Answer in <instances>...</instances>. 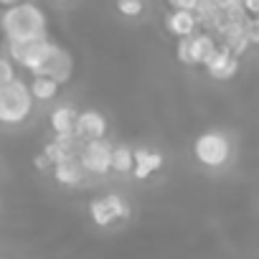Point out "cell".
Wrapping results in <instances>:
<instances>
[{
	"instance_id": "cell-1",
	"label": "cell",
	"mask_w": 259,
	"mask_h": 259,
	"mask_svg": "<svg viewBox=\"0 0 259 259\" xmlns=\"http://www.w3.org/2000/svg\"><path fill=\"white\" fill-rule=\"evenodd\" d=\"M6 11L0 13V33L6 44H21L33 38H46L49 18L33 3H3Z\"/></svg>"
},
{
	"instance_id": "cell-2",
	"label": "cell",
	"mask_w": 259,
	"mask_h": 259,
	"mask_svg": "<svg viewBox=\"0 0 259 259\" xmlns=\"http://www.w3.org/2000/svg\"><path fill=\"white\" fill-rule=\"evenodd\" d=\"M33 97L23 79L0 87V124H23L33 114Z\"/></svg>"
},
{
	"instance_id": "cell-3",
	"label": "cell",
	"mask_w": 259,
	"mask_h": 259,
	"mask_svg": "<svg viewBox=\"0 0 259 259\" xmlns=\"http://www.w3.org/2000/svg\"><path fill=\"white\" fill-rule=\"evenodd\" d=\"M193 158L203 165V168H224L231 158V143L224 133L208 130L201 133L193 143Z\"/></svg>"
},
{
	"instance_id": "cell-4",
	"label": "cell",
	"mask_w": 259,
	"mask_h": 259,
	"mask_svg": "<svg viewBox=\"0 0 259 259\" xmlns=\"http://www.w3.org/2000/svg\"><path fill=\"white\" fill-rule=\"evenodd\" d=\"M51 44L54 41L46 36V38L21 41V44H6V51H8V59L16 66H21V69H26L36 76L41 71V66L46 64L49 54H51Z\"/></svg>"
},
{
	"instance_id": "cell-5",
	"label": "cell",
	"mask_w": 259,
	"mask_h": 259,
	"mask_svg": "<svg viewBox=\"0 0 259 259\" xmlns=\"http://www.w3.org/2000/svg\"><path fill=\"white\" fill-rule=\"evenodd\" d=\"M89 216L97 226L107 229L114 221H127L133 216V208H130V201L119 193H107V196H97L89 203Z\"/></svg>"
},
{
	"instance_id": "cell-6",
	"label": "cell",
	"mask_w": 259,
	"mask_h": 259,
	"mask_svg": "<svg viewBox=\"0 0 259 259\" xmlns=\"http://www.w3.org/2000/svg\"><path fill=\"white\" fill-rule=\"evenodd\" d=\"M216 49H219L216 38H213L211 33L198 31V33H193L191 38H181V41H178L176 56H178V61L186 64V66H203Z\"/></svg>"
},
{
	"instance_id": "cell-7",
	"label": "cell",
	"mask_w": 259,
	"mask_h": 259,
	"mask_svg": "<svg viewBox=\"0 0 259 259\" xmlns=\"http://www.w3.org/2000/svg\"><path fill=\"white\" fill-rule=\"evenodd\" d=\"M112 150H114V145H109V140L84 143V148L79 153V163H81L84 173L87 176H107L112 170Z\"/></svg>"
},
{
	"instance_id": "cell-8",
	"label": "cell",
	"mask_w": 259,
	"mask_h": 259,
	"mask_svg": "<svg viewBox=\"0 0 259 259\" xmlns=\"http://www.w3.org/2000/svg\"><path fill=\"white\" fill-rule=\"evenodd\" d=\"M36 76H49L54 79L59 87H64L71 76H74V56L69 54V49H64L61 44H51V54L46 59V64L41 66V71Z\"/></svg>"
},
{
	"instance_id": "cell-9",
	"label": "cell",
	"mask_w": 259,
	"mask_h": 259,
	"mask_svg": "<svg viewBox=\"0 0 259 259\" xmlns=\"http://www.w3.org/2000/svg\"><path fill=\"white\" fill-rule=\"evenodd\" d=\"M249 23V21H246ZM246 23H224L216 33H213V38H216V44L219 46H224L231 56H241V54H246L249 51V33H246Z\"/></svg>"
},
{
	"instance_id": "cell-10",
	"label": "cell",
	"mask_w": 259,
	"mask_h": 259,
	"mask_svg": "<svg viewBox=\"0 0 259 259\" xmlns=\"http://www.w3.org/2000/svg\"><path fill=\"white\" fill-rule=\"evenodd\" d=\"M76 138L84 143L92 140H107V117L97 109H84L79 112V122H76Z\"/></svg>"
},
{
	"instance_id": "cell-11",
	"label": "cell",
	"mask_w": 259,
	"mask_h": 259,
	"mask_svg": "<svg viewBox=\"0 0 259 259\" xmlns=\"http://www.w3.org/2000/svg\"><path fill=\"white\" fill-rule=\"evenodd\" d=\"M203 69L208 71L211 79H216V81H229V79H234L236 71H239V59L231 56L224 46H219V49L211 54V59L203 64Z\"/></svg>"
},
{
	"instance_id": "cell-12",
	"label": "cell",
	"mask_w": 259,
	"mask_h": 259,
	"mask_svg": "<svg viewBox=\"0 0 259 259\" xmlns=\"http://www.w3.org/2000/svg\"><path fill=\"white\" fill-rule=\"evenodd\" d=\"M76 122H79V109L71 104H59L51 109L49 114V124H51V133L56 138L64 135H76Z\"/></svg>"
},
{
	"instance_id": "cell-13",
	"label": "cell",
	"mask_w": 259,
	"mask_h": 259,
	"mask_svg": "<svg viewBox=\"0 0 259 259\" xmlns=\"http://www.w3.org/2000/svg\"><path fill=\"white\" fill-rule=\"evenodd\" d=\"M165 158L163 153L158 150H150V148H135V168H133V176L138 181H148L153 173H158L163 168Z\"/></svg>"
},
{
	"instance_id": "cell-14",
	"label": "cell",
	"mask_w": 259,
	"mask_h": 259,
	"mask_svg": "<svg viewBox=\"0 0 259 259\" xmlns=\"http://www.w3.org/2000/svg\"><path fill=\"white\" fill-rule=\"evenodd\" d=\"M165 28L168 33H173L178 41L181 38H191L193 33H198V21H196V13H186V11H170L165 16Z\"/></svg>"
},
{
	"instance_id": "cell-15",
	"label": "cell",
	"mask_w": 259,
	"mask_h": 259,
	"mask_svg": "<svg viewBox=\"0 0 259 259\" xmlns=\"http://www.w3.org/2000/svg\"><path fill=\"white\" fill-rule=\"evenodd\" d=\"M51 173H54L56 183H59V186H66V188H74V186L84 183V178H87V173H84L79 158H66V160L56 163V165L51 168Z\"/></svg>"
},
{
	"instance_id": "cell-16",
	"label": "cell",
	"mask_w": 259,
	"mask_h": 259,
	"mask_svg": "<svg viewBox=\"0 0 259 259\" xmlns=\"http://www.w3.org/2000/svg\"><path fill=\"white\" fill-rule=\"evenodd\" d=\"M196 21L198 26L203 28V33H216L221 26H224V16H221V8L219 3H213V0H203V3H198L196 8Z\"/></svg>"
},
{
	"instance_id": "cell-17",
	"label": "cell",
	"mask_w": 259,
	"mask_h": 259,
	"mask_svg": "<svg viewBox=\"0 0 259 259\" xmlns=\"http://www.w3.org/2000/svg\"><path fill=\"white\" fill-rule=\"evenodd\" d=\"M28 89H31L33 102H51V99H56L59 92H61V87H59L54 79H49V76H33V79L28 81Z\"/></svg>"
},
{
	"instance_id": "cell-18",
	"label": "cell",
	"mask_w": 259,
	"mask_h": 259,
	"mask_svg": "<svg viewBox=\"0 0 259 259\" xmlns=\"http://www.w3.org/2000/svg\"><path fill=\"white\" fill-rule=\"evenodd\" d=\"M135 168V148L130 145H114L112 150V170L114 173H133Z\"/></svg>"
},
{
	"instance_id": "cell-19",
	"label": "cell",
	"mask_w": 259,
	"mask_h": 259,
	"mask_svg": "<svg viewBox=\"0 0 259 259\" xmlns=\"http://www.w3.org/2000/svg\"><path fill=\"white\" fill-rule=\"evenodd\" d=\"M18 74H16V64L8 59V56H0V87H6L11 81H16Z\"/></svg>"
},
{
	"instance_id": "cell-20",
	"label": "cell",
	"mask_w": 259,
	"mask_h": 259,
	"mask_svg": "<svg viewBox=\"0 0 259 259\" xmlns=\"http://www.w3.org/2000/svg\"><path fill=\"white\" fill-rule=\"evenodd\" d=\"M117 11H119L122 16H127V18H138V16H143L145 6L140 3V0H119Z\"/></svg>"
},
{
	"instance_id": "cell-21",
	"label": "cell",
	"mask_w": 259,
	"mask_h": 259,
	"mask_svg": "<svg viewBox=\"0 0 259 259\" xmlns=\"http://www.w3.org/2000/svg\"><path fill=\"white\" fill-rule=\"evenodd\" d=\"M198 8V0H173L170 11H186V13H196Z\"/></svg>"
},
{
	"instance_id": "cell-22",
	"label": "cell",
	"mask_w": 259,
	"mask_h": 259,
	"mask_svg": "<svg viewBox=\"0 0 259 259\" xmlns=\"http://www.w3.org/2000/svg\"><path fill=\"white\" fill-rule=\"evenodd\" d=\"M246 33H249V44H251V46H259V16H256V18H249Z\"/></svg>"
},
{
	"instance_id": "cell-23",
	"label": "cell",
	"mask_w": 259,
	"mask_h": 259,
	"mask_svg": "<svg viewBox=\"0 0 259 259\" xmlns=\"http://www.w3.org/2000/svg\"><path fill=\"white\" fill-rule=\"evenodd\" d=\"M244 13L249 18H256L259 16V0H244Z\"/></svg>"
},
{
	"instance_id": "cell-24",
	"label": "cell",
	"mask_w": 259,
	"mask_h": 259,
	"mask_svg": "<svg viewBox=\"0 0 259 259\" xmlns=\"http://www.w3.org/2000/svg\"><path fill=\"white\" fill-rule=\"evenodd\" d=\"M33 165H36V168H38V170H51V168H54V165H51V163H49V158H46V155H44V153H38V155H36V158H33Z\"/></svg>"
}]
</instances>
